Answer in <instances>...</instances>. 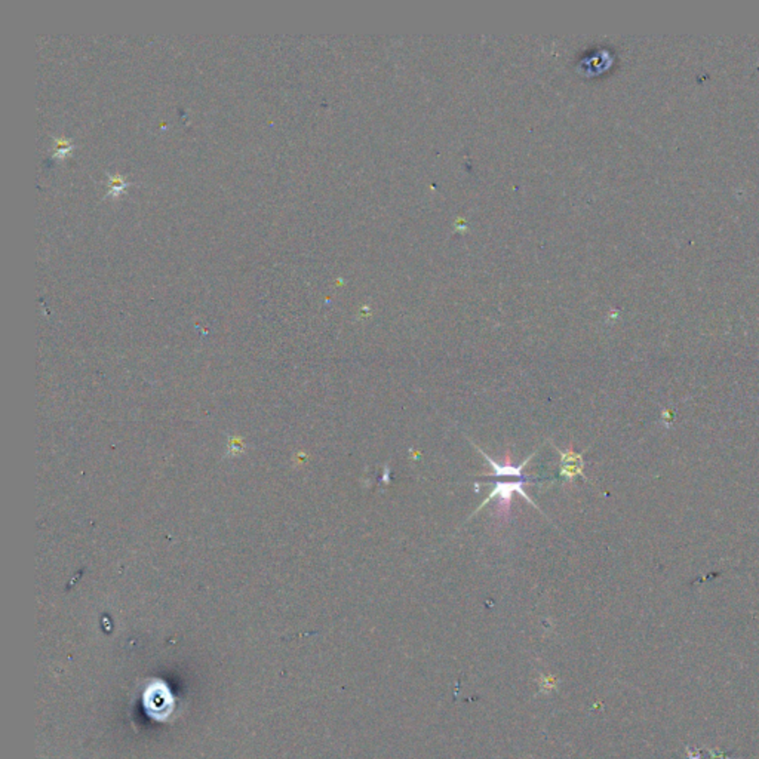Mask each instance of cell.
<instances>
[{"mask_svg":"<svg viewBox=\"0 0 759 759\" xmlns=\"http://www.w3.org/2000/svg\"><path fill=\"white\" fill-rule=\"evenodd\" d=\"M541 690H548V691H552L553 689H556V678L552 676V675H548V676H541Z\"/></svg>","mask_w":759,"mask_h":759,"instance_id":"obj_5","label":"cell"},{"mask_svg":"<svg viewBox=\"0 0 759 759\" xmlns=\"http://www.w3.org/2000/svg\"><path fill=\"white\" fill-rule=\"evenodd\" d=\"M559 454H561V476L567 478L568 482H572V479H575L577 476H582L583 479H586L585 472H583L585 461H583L582 454L575 453L572 446H570L565 453L559 449Z\"/></svg>","mask_w":759,"mask_h":759,"instance_id":"obj_4","label":"cell"},{"mask_svg":"<svg viewBox=\"0 0 759 759\" xmlns=\"http://www.w3.org/2000/svg\"><path fill=\"white\" fill-rule=\"evenodd\" d=\"M530 479H518V481H498L496 483V486L493 488V491L490 493V496H488L485 498V501L479 506L481 511L483 506H486V503L496 498L497 497V515L501 520H508V518L511 516V509H512V498L515 494H520L523 498L528 500L534 508H537V506L534 504V501L530 498V496L523 491V485L528 483Z\"/></svg>","mask_w":759,"mask_h":759,"instance_id":"obj_1","label":"cell"},{"mask_svg":"<svg viewBox=\"0 0 759 759\" xmlns=\"http://www.w3.org/2000/svg\"><path fill=\"white\" fill-rule=\"evenodd\" d=\"M476 448H478V446H476ZM478 451H479V453L485 457V460H486L488 463H490V466H491V469H493V473H488V476H496V478H501V476H513V478H516V479H530V478H527V476H523V467H525V466L528 464V461H530L533 457H528V460L522 461L519 466H515V464L512 463V457H511V454L508 453V456H506V461H504V464H498V463H496L490 456H486L481 448H478Z\"/></svg>","mask_w":759,"mask_h":759,"instance_id":"obj_3","label":"cell"},{"mask_svg":"<svg viewBox=\"0 0 759 759\" xmlns=\"http://www.w3.org/2000/svg\"><path fill=\"white\" fill-rule=\"evenodd\" d=\"M174 704V697L168 685L162 681H153L144 693V706H146L147 713L157 721L168 719L172 713Z\"/></svg>","mask_w":759,"mask_h":759,"instance_id":"obj_2","label":"cell"}]
</instances>
